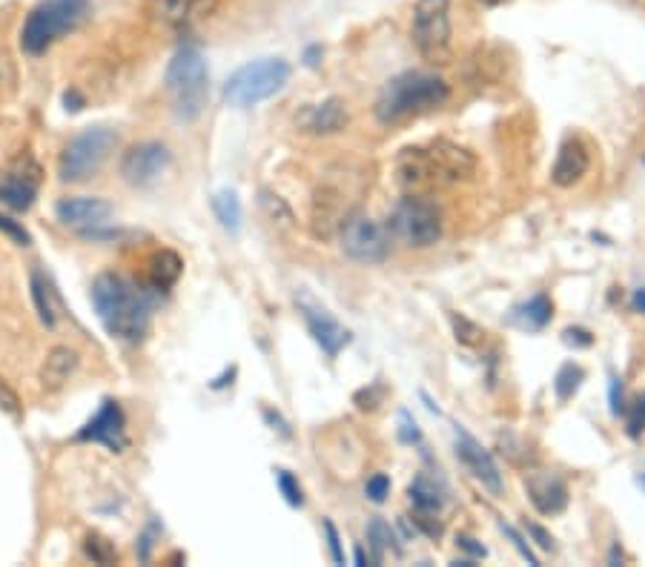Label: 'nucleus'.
<instances>
[{
	"label": "nucleus",
	"instance_id": "52",
	"mask_svg": "<svg viewBox=\"0 0 645 567\" xmlns=\"http://www.w3.org/2000/svg\"><path fill=\"white\" fill-rule=\"evenodd\" d=\"M643 164H645V158H643Z\"/></svg>",
	"mask_w": 645,
	"mask_h": 567
},
{
	"label": "nucleus",
	"instance_id": "31",
	"mask_svg": "<svg viewBox=\"0 0 645 567\" xmlns=\"http://www.w3.org/2000/svg\"><path fill=\"white\" fill-rule=\"evenodd\" d=\"M451 324H453V333H456V341H462V344H479L482 338H485V333L473 324V321H468L465 315H451Z\"/></svg>",
	"mask_w": 645,
	"mask_h": 567
},
{
	"label": "nucleus",
	"instance_id": "15",
	"mask_svg": "<svg viewBox=\"0 0 645 567\" xmlns=\"http://www.w3.org/2000/svg\"><path fill=\"white\" fill-rule=\"evenodd\" d=\"M301 315H304V324H307L310 336L316 338V344H319L330 358L339 356L344 347L350 344V330H344L342 324L327 313L324 307H319V304L301 298Z\"/></svg>",
	"mask_w": 645,
	"mask_h": 567
},
{
	"label": "nucleus",
	"instance_id": "19",
	"mask_svg": "<svg viewBox=\"0 0 645 567\" xmlns=\"http://www.w3.org/2000/svg\"><path fill=\"white\" fill-rule=\"evenodd\" d=\"M218 0H150L152 15L167 26H184L210 15Z\"/></svg>",
	"mask_w": 645,
	"mask_h": 567
},
{
	"label": "nucleus",
	"instance_id": "18",
	"mask_svg": "<svg viewBox=\"0 0 645 567\" xmlns=\"http://www.w3.org/2000/svg\"><path fill=\"white\" fill-rule=\"evenodd\" d=\"M588 164H591L588 149L582 147L577 138H571V141H565L559 147L557 161H554V169H551V181L557 187H574L582 175L588 172Z\"/></svg>",
	"mask_w": 645,
	"mask_h": 567
},
{
	"label": "nucleus",
	"instance_id": "1",
	"mask_svg": "<svg viewBox=\"0 0 645 567\" xmlns=\"http://www.w3.org/2000/svg\"><path fill=\"white\" fill-rule=\"evenodd\" d=\"M92 307L112 338L141 341L150 330L152 295L127 275L101 273L92 281Z\"/></svg>",
	"mask_w": 645,
	"mask_h": 567
},
{
	"label": "nucleus",
	"instance_id": "43",
	"mask_svg": "<svg viewBox=\"0 0 645 567\" xmlns=\"http://www.w3.org/2000/svg\"><path fill=\"white\" fill-rule=\"evenodd\" d=\"M456 542H459V547H462V550H468V553H471L473 559H485V553H488L485 547L476 545V542H473L471 536H459Z\"/></svg>",
	"mask_w": 645,
	"mask_h": 567
},
{
	"label": "nucleus",
	"instance_id": "41",
	"mask_svg": "<svg viewBox=\"0 0 645 567\" xmlns=\"http://www.w3.org/2000/svg\"><path fill=\"white\" fill-rule=\"evenodd\" d=\"M565 341H568V344H577V347H591V341H594V338H591V333H588V330H580V327H568V330H565Z\"/></svg>",
	"mask_w": 645,
	"mask_h": 567
},
{
	"label": "nucleus",
	"instance_id": "27",
	"mask_svg": "<svg viewBox=\"0 0 645 567\" xmlns=\"http://www.w3.org/2000/svg\"><path fill=\"white\" fill-rule=\"evenodd\" d=\"M213 212L215 218L221 221V227L227 232H238L241 230V201L233 189H224L218 192L213 198Z\"/></svg>",
	"mask_w": 645,
	"mask_h": 567
},
{
	"label": "nucleus",
	"instance_id": "48",
	"mask_svg": "<svg viewBox=\"0 0 645 567\" xmlns=\"http://www.w3.org/2000/svg\"><path fill=\"white\" fill-rule=\"evenodd\" d=\"M356 565L359 567L367 565V556H365V550H362V547H356Z\"/></svg>",
	"mask_w": 645,
	"mask_h": 567
},
{
	"label": "nucleus",
	"instance_id": "23",
	"mask_svg": "<svg viewBox=\"0 0 645 567\" xmlns=\"http://www.w3.org/2000/svg\"><path fill=\"white\" fill-rule=\"evenodd\" d=\"M408 496L416 513H439L445 507V490L439 484L428 479L425 473H419L408 487Z\"/></svg>",
	"mask_w": 645,
	"mask_h": 567
},
{
	"label": "nucleus",
	"instance_id": "26",
	"mask_svg": "<svg viewBox=\"0 0 645 567\" xmlns=\"http://www.w3.org/2000/svg\"><path fill=\"white\" fill-rule=\"evenodd\" d=\"M367 542H370V550H373V559L382 562L385 553H402V545L396 542V533L390 530L385 519L373 516L367 522Z\"/></svg>",
	"mask_w": 645,
	"mask_h": 567
},
{
	"label": "nucleus",
	"instance_id": "22",
	"mask_svg": "<svg viewBox=\"0 0 645 567\" xmlns=\"http://www.w3.org/2000/svg\"><path fill=\"white\" fill-rule=\"evenodd\" d=\"M181 273H184V261L178 252L161 250L150 258V284L155 290H170Z\"/></svg>",
	"mask_w": 645,
	"mask_h": 567
},
{
	"label": "nucleus",
	"instance_id": "28",
	"mask_svg": "<svg viewBox=\"0 0 645 567\" xmlns=\"http://www.w3.org/2000/svg\"><path fill=\"white\" fill-rule=\"evenodd\" d=\"M582 378H585V373H582V367H577V364H565L562 370L557 373V378H554V390H557V399L559 401H568L577 390H580Z\"/></svg>",
	"mask_w": 645,
	"mask_h": 567
},
{
	"label": "nucleus",
	"instance_id": "42",
	"mask_svg": "<svg viewBox=\"0 0 645 567\" xmlns=\"http://www.w3.org/2000/svg\"><path fill=\"white\" fill-rule=\"evenodd\" d=\"M611 413L620 416L623 413V390H620V378H611Z\"/></svg>",
	"mask_w": 645,
	"mask_h": 567
},
{
	"label": "nucleus",
	"instance_id": "33",
	"mask_svg": "<svg viewBox=\"0 0 645 567\" xmlns=\"http://www.w3.org/2000/svg\"><path fill=\"white\" fill-rule=\"evenodd\" d=\"M625 424H628V436L637 439L645 433V396L631 404V410L625 413Z\"/></svg>",
	"mask_w": 645,
	"mask_h": 567
},
{
	"label": "nucleus",
	"instance_id": "12",
	"mask_svg": "<svg viewBox=\"0 0 645 567\" xmlns=\"http://www.w3.org/2000/svg\"><path fill=\"white\" fill-rule=\"evenodd\" d=\"M78 441H95V444H104L109 453H124L129 444L127 436V419H124V410L115 399H107L101 404V410L86 421L84 427L78 430Z\"/></svg>",
	"mask_w": 645,
	"mask_h": 567
},
{
	"label": "nucleus",
	"instance_id": "9",
	"mask_svg": "<svg viewBox=\"0 0 645 567\" xmlns=\"http://www.w3.org/2000/svg\"><path fill=\"white\" fill-rule=\"evenodd\" d=\"M390 227L408 247L425 250L442 238V215L425 198L405 195L390 215Z\"/></svg>",
	"mask_w": 645,
	"mask_h": 567
},
{
	"label": "nucleus",
	"instance_id": "24",
	"mask_svg": "<svg viewBox=\"0 0 645 567\" xmlns=\"http://www.w3.org/2000/svg\"><path fill=\"white\" fill-rule=\"evenodd\" d=\"M551 315H554V304H551V298L548 295H534L531 301H525L519 310L514 313L516 324L519 327H525V330H542L548 321H551Z\"/></svg>",
	"mask_w": 645,
	"mask_h": 567
},
{
	"label": "nucleus",
	"instance_id": "17",
	"mask_svg": "<svg viewBox=\"0 0 645 567\" xmlns=\"http://www.w3.org/2000/svg\"><path fill=\"white\" fill-rule=\"evenodd\" d=\"M525 487H528V499L545 516H557V513L565 510V504H568V487L554 473H534L525 482Z\"/></svg>",
	"mask_w": 645,
	"mask_h": 567
},
{
	"label": "nucleus",
	"instance_id": "46",
	"mask_svg": "<svg viewBox=\"0 0 645 567\" xmlns=\"http://www.w3.org/2000/svg\"><path fill=\"white\" fill-rule=\"evenodd\" d=\"M319 55H322V49H319V46H310V49H307V55H304V58H307V66H316V58H319Z\"/></svg>",
	"mask_w": 645,
	"mask_h": 567
},
{
	"label": "nucleus",
	"instance_id": "25",
	"mask_svg": "<svg viewBox=\"0 0 645 567\" xmlns=\"http://www.w3.org/2000/svg\"><path fill=\"white\" fill-rule=\"evenodd\" d=\"M32 298H35V307H38L41 321L52 330V327L58 324V298H55L52 284H49L38 270L32 273Z\"/></svg>",
	"mask_w": 645,
	"mask_h": 567
},
{
	"label": "nucleus",
	"instance_id": "11",
	"mask_svg": "<svg viewBox=\"0 0 645 567\" xmlns=\"http://www.w3.org/2000/svg\"><path fill=\"white\" fill-rule=\"evenodd\" d=\"M170 149L158 141H141L129 147L121 158V178L129 187H152L167 167H170Z\"/></svg>",
	"mask_w": 645,
	"mask_h": 567
},
{
	"label": "nucleus",
	"instance_id": "32",
	"mask_svg": "<svg viewBox=\"0 0 645 567\" xmlns=\"http://www.w3.org/2000/svg\"><path fill=\"white\" fill-rule=\"evenodd\" d=\"M261 207L267 210V215H270V218L284 221V224H293V212H290V207L281 201L279 195H273V192H261Z\"/></svg>",
	"mask_w": 645,
	"mask_h": 567
},
{
	"label": "nucleus",
	"instance_id": "10",
	"mask_svg": "<svg viewBox=\"0 0 645 567\" xmlns=\"http://www.w3.org/2000/svg\"><path fill=\"white\" fill-rule=\"evenodd\" d=\"M342 250L359 264H379L390 252V235L365 212H353L342 224Z\"/></svg>",
	"mask_w": 645,
	"mask_h": 567
},
{
	"label": "nucleus",
	"instance_id": "30",
	"mask_svg": "<svg viewBox=\"0 0 645 567\" xmlns=\"http://www.w3.org/2000/svg\"><path fill=\"white\" fill-rule=\"evenodd\" d=\"M276 484H279L281 496L287 499L290 507H301V504H304V490H301L296 476H290L287 470H276Z\"/></svg>",
	"mask_w": 645,
	"mask_h": 567
},
{
	"label": "nucleus",
	"instance_id": "39",
	"mask_svg": "<svg viewBox=\"0 0 645 567\" xmlns=\"http://www.w3.org/2000/svg\"><path fill=\"white\" fill-rule=\"evenodd\" d=\"M399 421H402V439L413 444V441H422V433H419V427H416V421L410 419V413H399Z\"/></svg>",
	"mask_w": 645,
	"mask_h": 567
},
{
	"label": "nucleus",
	"instance_id": "40",
	"mask_svg": "<svg viewBox=\"0 0 645 567\" xmlns=\"http://www.w3.org/2000/svg\"><path fill=\"white\" fill-rule=\"evenodd\" d=\"M433 516H436V513H416V525L422 527L428 536H433V539H436V536H442V525H439Z\"/></svg>",
	"mask_w": 645,
	"mask_h": 567
},
{
	"label": "nucleus",
	"instance_id": "51",
	"mask_svg": "<svg viewBox=\"0 0 645 567\" xmlns=\"http://www.w3.org/2000/svg\"><path fill=\"white\" fill-rule=\"evenodd\" d=\"M643 484H645V473H643Z\"/></svg>",
	"mask_w": 645,
	"mask_h": 567
},
{
	"label": "nucleus",
	"instance_id": "37",
	"mask_svg": "<svg viewBox=\"0 0 645 567\" xmlns=\"http://www.w3.org/2000/svg\"><path fill=\"white\" fill-rule=\"evenodd\" d=\"M502 530H505V536H508V539H511V542H514V547H516V550H519V556H522V559H525V562H528V565L539 567L537 553H534V550H531V547H528V542H525V539H522V536H519V533H516L514 527H511V525H502Z\"/></svg>",
	"mask_w": 645,
	"mask_h": 567
},
{
	"label": "nucleus",
	"instance_id": "34",
	"mask_svg": "<svg viewBox=\"0 0 645 567\" xmlns=\"http://www.w3.org/2000/svg\"><path fill=\"white\" fill-rule=\"evenodd\" d=\"M365 493L370 502L382 504L390 496V479H387L385 473H376V476H370L365 484Z\"/></svg>",
	"mask_w": 645,
	"mask_h": 567
},
{
	"label": "nucleus",
	"instance_id": "2",
	"mask_svg": "<svg viewBox=\"0 0 645 567\" xmlns=\"http://www.w3.org/2000/svg\"><path fill=\"white\" fill-rule=\"evenodd\" d=\"M473 172H476V158L468 149L456 147L451 141L405 149L396 161L399 184L408 189L448 187V184L468 181Z\"/></svg>",
	"mask_w": 645,
	"mask_h": 567
},
{
	"label": "nucleus",
	"instance_id": "21",
	"mask_svg": "<svg viewBox=\"0 0 645 567\" xmlns=\"http://www.w3.org/2000/svg\"><path fill=\"white\" fill-rule=\"evenodd\" d=\"M75 370H78V353H75V350H69V347H55V350L46 356V361H43V370H41L43 390H49V393L61 390Z\"/></svg>",
	"mask_w": 645,
	"mask_h": 567
},
{
	"label": "nucleus",
	"instance_id": "50",
	"mask_svg": "<svg viewBox=\"0 0 645 567\" xmlns=\"http://www.w3.org/2000/svg\"><path fill=\"white\" fill-rule=\"evenodd\" d=\"M631 3H637L640 9H645V0H631Z\"/></svg>",
	"mask_w": 645,
	"mask_h": 567
},
{
	"label": "nucleus",
	"instance_id": "44",
	"mask_svg": "<svg viewBox=\"0 0 645 567\" xmlns=\"http://www.w3.org/2000/svg\"><path fill=\"white\" fill-rule=\"evenodd\" d=\"M528 533L537 539V545L542 547V550H554V539H551V536H548V533H545L539 525H528Z\"/></svg>",
	"mask_w": 645,
	"mask_h": 567
},
{
	"label": "nucleus",
	"instance_id": "29",
	"mask_svg": "<svg viewBox=\"0 0 645 567\" xmlns=\"http://www.w3.org/2000/svg\"><path fill=\"white\" fill-rule=\"evenodd\" d=\"M86 556L92 559V562H98V565H112V562H118V550L115 545L104 539V536H98V533H89L84 542Z\"/></svg>",
	"mask_w": 645,
	"mask_h": 567
},
{
	"label": "nucleus",
	"instance_id": "8",
	"mask_svg": "<svg viewBox=\"0 0 645 567\" xmlns=\"http://www.w3.org/2000/svg\"><path fill=\"white\" fill-rule=\"evenodd\" d=\"M410 38L428 63L451 61V0H416Z\"/></svg>",
	"mask_w": 645,
	"mask_h": 567
},
{
	"label": "nucleus",
	"instance_id": "4",
	"mask_svg": "<svg viewBox=\"0 0 645 567\" xmlns=\"http://www.w3.org/2000/svg\"><path fill=\"white\" fill-rule=\"evenodd\" d=\"M164 86H167L172 115L181 124L198 121L204 106H207V98H210V72H207L204 55L195 46L178 49L167 66Z\"/></svg>",
	"mask_w": 645,
	"mask_h": 567
},
{
	"label": "nucleus",
	"instance_id": "16",
	"mask_svg": "<svg viewBox=\"0 0 645 567\" xmlns=\"http://www.w3.org/2000/svg\"><path fill=\"white\" fill-rule=\"evenodd\" d=\"M58 221L75 230H92V227H104L112 218V204L95 195H78V198H64L55 207Z\"/></svg>",
	"mask_w": 645,
	"mask_h": 567
},
{
	"label": "nucleus",
	"instance_id": "38",
	"mask_svg": "<svg viewBox=\"0 0 645 567\" xmlns=\"http://www.w3.org/2000/svg\"><path fill=\"white\" fill-rule=\"evenodd\" d=\"M324 533H327V547H330V556H333V562H336V565H344L342 539H339V533H336L333 522H324Z\"/></svg>",
	"mask_w": 645,
	"mask_h": 567
},
{
	"label": "nucleus",
	"instance_id": "49",
	"mask_svg": "<svg viewBox=\"0 0 645 567\" xmlns=\"http://www.w3.org/2000/svg\"><path fill=\"white\" fill-rule=\"evenodd\" d=\"M476 3H482V6H499V3H505V0H476Z\"/></svg>",
	"mask_w": 645,
	"mask_h": 567
},
{
	"label": "nucleus",
	"instance_id": "5",
	"mask_svg": "<svg viewBox=\"0 0 645 567\" xmlns=\"http://www.w3.org/2000/svg\"><path fill=\"white\" fill-rule=\"evenodd\" d=\"M89 15V0H41L23 21L21 46L26 55H43L64 35L75 32Z\"/></svg>",
	"mask_w": 645,
	"mask_h": 567
},
{
	"label": "nucleus",
	"instance_id": "36",
	"mask_svg": "<svg viewBox=\"0 0 645 567\" xmlns=\"http://www.w3.org/2000/svg\"><path fill=\"white\" fill-rule=\"evenodd\" d=\"M0 410L3 413H9V416H21V401H18V396H15V390L0 378Z\"/></svg>",
	"mask_w": 645,
	"mask_h": 567
},
{
	"label": "nucleus",
	"instance_id": "20",
	"mask_svg": "<svg viewBox=\"0 0 645 567\" xmlns=\"http://www.w3.org/2000/svg\"><path fill=\"white\" fill-rule=\"evenodd\" d=\"M347 109H344V101L339 98H327L324 104L310 106L301 118V126L313 135H336L342 132L347 126Z\"/></svg>",
	"mask_w": 645,
	"mask_h": 567
},
{
	"label": "nucleus",
	"instance_id": "45",
	"mask_svg": "<svg viewBox=\"0 0 645 567\" xmlns=\"http://www.w3.org/2000/svg\"><path fill=\"white\" fill-rule=\"evenodd\" d=\"M631 307H634V313H645V290H637V293H634Z\"/></svg>",
	"mask_w": 645,
	"mask_h": 567
},
{
	"label": "nucleus",
	"instance_id": "6",
	"mask_svg": "<svg viewBox=\"0 0 645 567\" xmlns=\"http://www.w3.org/2000/svg\"><path fill=\"white\" fill-rule=\"evenodd\" d=\"M287 81H290V63L281 58H261L241 66L236 75H230V81L224 86V98L238 109H247L273 98Z\"/></svg>",
	"mask_w": 645,
	"mask_h": 567
},
{
	"label": "nucleus",
	"instance_id": "35",
	"mask_svg": "<svg viewBox=\"0 0 645 567\" xmlns=\"http://www.w3.org/2000/svg\"><path fill=\"white\" fill-rule=\"evenodd\" d=\"M0 232H3L6 238H12L18 247H29V244H32V235L23 230L18 221H12V218H6V215H0Z\"/></svg>",
	"mask_w": 645,
	"mask_h": 567
},
{
	"label": "nucleus",
	"instance_id": "14",
	"mask_svg": "<svg viewBox=\"0 0 645 567\" xmlns=\"http://www.w3.org/2000/svg\"><path fill=\"white\" fill-rule=\"evenodd\" d=\"M456 456L471 470L473 479L482 484V487H488L494 496H499L505 490V482H502V473L496 467L494 456L479 441L473 439L465 427H456Z\"/></svg>",
	"mask_w": 645,
	"mask_h": 567
},
{
	"label": "nucleus",
	"instance_id": "3",
	"mask_svg": "<svg viewBox=\"0 0 645 567\" xmlns=\"http://www.w3.org/2000/svg\"><path fill=\"white\" fill-rule=\"evenodd\" d=\"M451 89L430 72H402L382 89L376 101V118L382 124H399L405 118L422 115L448 101Z\"/></svg>",
	"mask_w": 645,
	"mask_h": 567
},
{
	"label": "nucleus",
	"instance_id": "13",
	"mask_svg": "<svg viewBox=\"0 0 645 567\" xmlns=\"http://www.w3.org/2000/svg\"><path fill=\"white\" fill-rule=\"evenodd\" d=\"M41 187V167L32 158H23L18 167H12L0 178V204L12 212L32 210Z\"/></svg>",
	"mask_w": 645,
	"mask_h": 567
},
{
	"label": "nucleus",
	"instance_id": "7",
	"mask_svg": "<svg viewBox=\"0 0 645 567\" xmlns=\"http://www.w3.org/2000/svg\"><path fill=\"white\" fill-rule=\"evenodd\" d=\"M118 144V135L107 126H92L75 135L58 158V175L64 184H81L104 167L109 152Z\"/></svg>",
	"mask_w": 645,
	"mask_h": 567
},
{
	"label": "nucleus",
	"instance_id": "47",
	"mask_svg": "<svg viewBox=\"0 0 645 567\" xmlns=\"http://www.w3.org/2000/svg\"><path fill=\"white\" fill-rule=\"evenodd\" d=\"M608 562H611V565H617V562H623V553H620V545L611 547V556H608Z\"/></svg>",
	"mask_w": 645,
	"mask_h": 567
}]
</instances>
